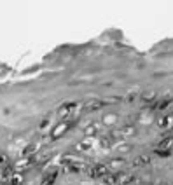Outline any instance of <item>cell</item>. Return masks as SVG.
Returning <instances> with one entry per match:
<instances>
[{
    "mask_svg": "<svg viewBox=\"0 0 173 185\" xmlns=\"http://www.w3.org/2000/svg\"><path fill=\"white\" fill-rule=\"evenodd\" d=\"M33 150H35V145H33V143H32V145H28V147H26V150H25L23 154L26 155V154H30V152H33Z\"/></svg>",
    "mask_w": 173,
    "mask_h": 185,
    "instance_id": "obj_14",
    "label": "cell"
},
{
    "mask_svg": "<svg viewBox=\"0 0 173 185\" xmlns=\"http://www.w3.org/2000/svg\"><path fill=\"white\" fill-rule=\"evenodd\" d=\"M105 182H108V184H112V182H114V176H108V178H105Z\"/></svg>",
    "mask_w": 173,
    "mask_h": 185,
    "instance_id": "obj_16",
    "label": "cell"
},
{
    "mask_svg": "<svg viewBox=\"0 0 173 185\" xmlns=\"http://www.w3.org/2000/svg\"><path fill=\"white\" fill-rule=\"evenodd\" d=\"M172 147H173V136H166L159 142V150H163V152H170Z\"/></svg>",
    "mask_w": 173,
    "mask_h": 185,
    "instance_id": "obj_2",
    "label": "cell"
},
{
    "mask_svg": "<svg viewBox=\"0 0 173 185\" xmlns=\"http://www.w3.org/2000/svg\"><path fill=\"white\" fill-rule=\"evenodd\" d=\"M72 110V105H63V107H60V110H58V117L60 119H63V117H67Z\"/></svg>",
    "mask_w": 173,
    "mask_h": 185,
    "instance_id": "obj_6",
    "label": "cell"
},
{
    "mask_svg": "<svg viewBox=\"0 0 173 185\" xmlns=\"http://www.w3.org/2000/svg\"><path fill=\"white\" fill-rule=\"evenodd\" d=\"M115 119H117V115H115V113H105V115H103V122H105V124H114V122H115Z\"/></svg>",
    "mask_w": 173,
    "mask_h": 185,
    "instance_id": "obj_10",
    "label": "cell"
},
{
    "mask_svg": "<svg viewBox=\"0 0 173 185\" xmlns=\"http://www.w3.org/2000/svg\"><path fill=\"white\" fill-rule=\"evenodd\" d=\"M121 133H122V136H133V135H137V128L135 126H122L121 128Z\"/></svg>",
    "mask_w": 173,
    "mask_h": 185,
    "instance_id": "obj_4",
    "label": "cell"
},
{
    "mask_svg": "<svg viewBox=\"0 0 173 185\" xmlns=\"http://www.w3.org/2000/svg\"><path fill=\"white\" fill-rule=\"evenodd\" d=\"M96 131H98V126H96V124H89V126L84 129V135H86L88 138H91V136H93Z\"/></svg>",
    "mask_w": 173,
    "mask_h": 185,
    "instance_id": "obj_7",
    "label": "cell"
},
{
    "mask_svg": "<svg viewBox=\"0 0 173 185\" xmlns=\"http://www.w3.org/2000/svg\"><path fill=\"white\" fill-rule=\"evenodd\" d=\"M105 173H107V166H103V164H98V166H95V168L91 169V175H93V176H102Z\"/></svg>",
    "mask_w": 173,
    "mask_h": 185,
    "instance_id": "obj_5",
    "label": "cell"
},
{
    "mask_svg": "<svg viewBox=\"0 0 173 185\" xmlns=\"http://www.w3.org/2000/svg\"><path fill=\"white\" fill-rule=\"evenodd\" d=\"M154 98H156V93L154 91H143L142 93V100L143 101H152Z\"/></svg>",
    "mask_w": 173,
    "mask_h": 185,
    "instance_id": "obj_9",
    "label": "cell"
},
{
    "mask_svg": "<svg viewBox=\"0 0 173 185\" xmlns=\"http://www.w3.org/2000/svg\"><path fill=\"white\" fill-rule=\"evenodd\" d=\"M67 129H68V124L61 120V122H60V124H58V126L51 131V138H60V136H61V133H65Z\"/></svg>",
    "mask_w": 173,
    "mask_h": 185,
    "instance_id": "obj_1",
    "label": "cell"
},
{
    "mask_svg": "<svg viewBox=\"0 0 173 185\" xmlns=\"http://www.w3.org/2000/svg\"><path fill=\"white\" fill-rule=\"evenodd\" d=\"M147 162H149V157H147V155H140V157L135 159L133 164H135V166H143V164H147Z\"/></svg>",
    "mask_w": 173,
    "mask_h": 185,
    "instance_id": "obj_11",
    "label": "cell"
},
{
    "mask_svg": "<svg viewBox=\"0 0 173 185\" xmlns=\"http://www.w3.org/2000/svg\"><path fill=\"white\" fill-rule=\"evenodd\" d=\"M91 147H93V140H91V138H86V140H82V142H79V143L75 145L77 150H89Z\"/></svg>",
    "mask_w": 173,
    "mask_h": 185,
    "instance_id": "obj_3",
    "label": "cell"
},
{
    "mask_svg": "<svg viewBox=\"0 0 173 185\" xmlns=\"http://www.w3.org/2000/svg\"><path fill=\"white\" fill-rule=\"evenodd\" d=\"M117 150H119V152H122V154H126V152H130V150H131V145H119Z\"/></svg>",
    "mask_w": 173,
    "mask_h": 185,
    "instance_id": "obj_13",
    "label": "cell"
},
{
    "mask_svg": "<svg viewBox=\"0 0 173 185\" xmlns=\"http://www.w3.org/2000/svg\"><path fill=\"white\" fill-rule=\"evenodd\" d=\"M102 105H103V103H102L100 100H93V101H88L86 107H88V110H98Z\"/></svg>",
    "mask_w": 173,
    "mask_h": 185,
    "instance_id": "obj_8",
    "label": "cell"
},
{
    "mask_svg": "<svg viewBox=\"0 0 173 185\" xmlns=\"http://www.w3.org/2000/svg\"><path fill=\"white\" fill-rule=\"evenodd\" d=\"M168 103H170V98H168V100H163V101L157 105V108H159V110H164V108L168 107Z\"/></svg>",
    "mask_w": 173,
    "mask_h": 185,
    "instance_id": "obj_12",
    "label": "cell"
},
{
    "mask_svg": "<svg viewBox=\"0 0 173 185\" xmlns=\"http://www.w3.org/2000/svg\"><path fill=\"white\" fill-rule=\"evenodd\" d=\"M53 180H54V176H49V178H46V180H44V184H42V185H51V184H53Z\"/></svg>",
    "mask_w": 173,
    "mask_h": 185,
    "instance_id": "obj_15",
    "label": "cell"
}]
</instances>
